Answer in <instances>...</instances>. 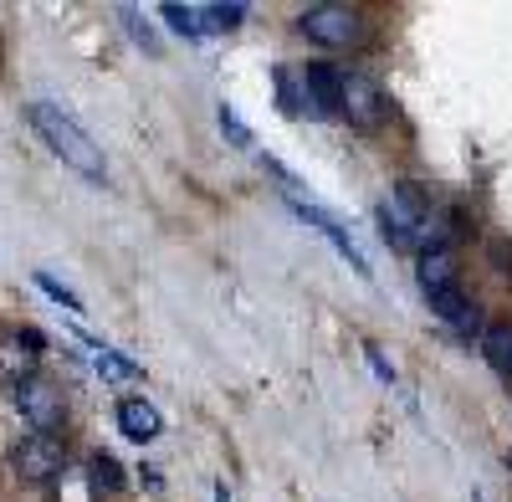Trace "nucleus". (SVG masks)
<instances>
[{"instance_id": "1", "label": "nucleus", "mask_w": 512, "mask_h": 502, "mask_svg": "<svg viewBox=\"0 0 512 502\" xmlns=\"http://www.w3.org/2000/svg\"><path fill=\"white\" fill-rule=\"evenodd\" d=\"M26 123L36 129V139L67 164V170H77L82 180H93V185H108V159H103L98 139L82 129V123H77L62 103H52V98L26 103Z\"/></svg>"}, {"instance_id": "2", "label": "nucleus", "mask_w": 512, "mask_h": 502, "mask_svg": "<svg viewBox=\"0 0 512 502\" xmlns=\"http://www.w3.org/2000/svg\"><path fill=\"white\" fill-rule=\"evenodd\" d=\"M262 170H267V175L282 185V195H287V205H292V216H297V221H308V226H318V231L333 241V251H338V257H344V262H349L359 277H369V262H364V251L354 246V236H349L344 226L333 221V211H328V205H318V200H313L303 185H297V180L287 175V164H282L277 154H262Z\"/></svg>"}, {"instance_id": "3", "label": "nucleus", "mask_w": 512, "mask_h": 502, "mask_svg": "<svg viewBox=\"0 0 512 502\" xmlns=\"http://www.w3.org/2000/svg\"><path fill=\"white\" fill-rule=\"evenodd\" d=\"M11 405L31 426V436H57L67 426V395L47 374H21V380H11Z\"/></svg>"}, {"instance_id": "4", "label": "nucleus", "mask_w": 512, "mask_h": 502, "mask_svg": "<svg viewBox=\"0 0 512 502\" xmlns=\"http://www.w3.org/2000/svg\"><path fill=\"white\" fill-rule=\"evenodd\" d=\"M11 472L26 482V487H52L72 472V451L62 436H26L11 446Z\"/></svg>"}, {"instance_id": "5", "label": "nucleus", "mask_w": 512, "mask_h": 502, "mask_svg": "<svg viewBox=\"0 0 512 502\" xmlns=\"http://www.w3.org/2000/svg\"><path fill=\"white\" fill-rule=\"evenodd\" d=\"M297 26H303L308 41H318V47H333V52L359 47V36H364V16H359V6H344V0H328V6L303 11V16H297Z\"/></svg>"}, {"instance_id": "6", "label": "nucleus", "mask_w": 512, "mask_h": 502, "mask_svg": "<svg viewBox=\"0 0 512 502\" xmlns=\"http://www.w3.org/2000/svg\"><path fill=\"white\" fill-rule=\"evenodd\" d=\"M338 113H344L354 129L379 134L390 123V93L379 88L369 72H344V93H338Z\"/></svg>"}, {"instance_id": "7", "label": "nucleus", "mask_w": 512, "mask_h": 502, "mask_svg": "<svg viewBox=\"0 0 512 502\" xmlns=\"http://www.w3.org/2000/svg\"><path fill=\"white\" fill-rule=\"evenodd\" d=\"M297 88L313 118H338V93H344V67L333 62H303L297 67Z\"/></svg>"}, {"instance_id": "8", "label": "nucleus", "mask_w": 512, "mask_h": 502, "mask_svg": "<svg viewBox=\"0 0 512 502\" xmlns=\"http://www.w3.org/2000/svg\"><path fill=\"white\" fill-rule=\"evenodd\" d=\"M425 308H431L441 323L461 328V333H482V308L472 303V292H461V282H446V287H425Z\"/></svg>"}, {"instance_id": "9", "label": "nucleus", "mask_w": 512, "mask_h": 502, "mask_svg": "<svg viewBox=\"0 0 512 502\" xmlns=\"http://www.w3.org/2000/svg\"><path fill=\"white\" fill-rule=\"evenodd\" d=\"M118 431L134 441V446H149L159 431H164V421H159V410L149 405V400H118Z\"/></svg>"}, {"instance_id": "10", "label": "nucleus", "mask_w": 512, "mask_h": 502, "mask_svg": "<svg viewBox=\"0 0 512 502\" xmlns=\"http://www.w3.org/2000/svg\"><path fill=\"white\" fill-rule=\"evenodd\" d=\"M477 339H482V359L512 380V323H487Z\"/></svg>"}, {"instance_id": "11", "label": "nucleus", "mask_w": 512, "mask_h": 502, "mask_svg": "<svg viewBox=\"0 0 512 502\" xmlns=\"http://www.w3.org/2000/svg\"><path fill=\"white\" fill-rule=\"evenodd\" d=\"M241 21H246V0H205V6H200L205 36H210V31H236Z\"/></svg>"}, {"instance_id": "12", "label": "nucleus", "mask_w": 512, "mask_h": 502, "mask_svg": "<svg viewBox=\"0 0 512 502\" xmlns=\"http://www.w3.org/2000/svg\"><path fill=\"white\" fill-rule=\"evenodd\" d=\"M415 272H420V287H446V282H456V251H420Z\"/></svg>"}, {"instance_id": "13", "label": "nucleus", "mask_w": 512, "mask_h": 502, "mask_svg": "<svg viewBox=\"0 0 512 502\" xmlns=\"http://www.w3.org/2000/svg\"><path fill=\"white\" fill-rule=\"evenodd\" d=\"M88 477H93V487L103 492V497H118L123 487H128V477H123V467L113 462L108 451H93V462H88Z\"/></svg>"}, {"instance_id": "14", "label": "nucleus", "mask_w": 512, "mask_h": 502, "mask_svg": "<svg viewBox=\"0 0 512 502\" xmlns=\"http://www.w3.org/2000/svg\"><path fill=\"white\" fill-rule=\"evenodd\" d=\"M159 16H164L169 26H175L185 41H200V36H205V26H200V6H180V0H164Z\"/></svg>"}, {"instance_id": "15", "label": "nucleus", "mask_w": 512, "mask_h": 502, "mask_svg": "<svg viewBox=\"0 0 512 502\" xmlns=\"http://www.w3.org/2000/svg\"><path fill=\"white\" fill-rule=\"evenodd\" d=\"M93 364H98L103 380H139V374H144L134 359H123L118 349H98V354H93Z\"/></svg>"}, {"instance_id": "16", "label": "nucleus", "mask_w": 512, "mask_h": 502, "mask_svg": "<svg viewBox=\"0 0 512 502\" xmlns=\"http://www.w3.org/2000/svg\"><path fill=\"white\" fill-rule=\"evenodd\" d=\"M118 16H123V26L128 31H134V41H139V47L149 52V57H159V31L139 16V6H118Z\"/></svg>"}, {"instance_id": "17", "label": "nucleus", "mask_w": 512, "mask_h": 502, "mask_svg": "<svg viewBox=\"0 0 512 502\" xmlns=\"http://www.w3.org/2000/svg\"><path fill=\"white\" fill-rule=\"evenodd\" d=\"M272 77H277V103H282L287 113H308V103H303V88H297V72H292V67H277Z\"/></svg>"}, {"instance_id": "18", "label": "nucleus", "mask_w": 512, "mask_h": 502, "mask_svg": "<svg viewBox=\"0 0 512 502\" xmlns=\"http://www.w3.org/2000/svg\"><path fill=\"white\" fill-rule=\"evenodd\" d=\"M36 287H41V292H47V298H52L57 308H72V313L82 308V298H77V292H72L67 282H57L52 272H36Z\"/></svg>"}, {"instance_id": "19", "label": "nucleus", "mask_w": 512, "mask_h": 502, "mask_svg": "<svg viewBox=\"0 0 512 502\" xmlns=\"http://www.w3.org/2000/svg\"><path fill=\"white\" fill-rule=\"evenodd\" d=\"M221 129H226V139H231V144L251 149V134H246V123H241V118H236V108H226V103H221Z\"/></svg>"}, {"instance_id": "20", "label": "nucleus", "mask_w": 512, "mask_h": 502, "mask_svg": "<svg viewBox=\"0 0 512 502\" xmlns=\"http://www.w3.org/2000/svg\"><path fill=\"white\" fill-rule=\"evenodd\" d=\"M364 354H369V364H374V374H379V380L390 385V380H395V364H390V354H384L379 344H364Z\"/></svg>"}]
</instances>
